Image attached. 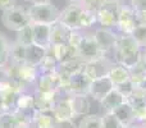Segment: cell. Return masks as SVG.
Wrapping results in <instances>:
<instances>
[{
	"label": "cell",
	"instance_id": "6da1fadb",
	"mask_svg": "<svg viewBox=\"0 0 146 128\" xmlns=\"http://www.w3.org/2000/svg\"><path fill=\"white\" fill-rule=\"evenodd\" d=\"M114 63L132 69L142 59V48L131 35H119L115 48L110 54Z\"/></svg>",
	"mask_w": 146,
	"mask_h": 128
},
{
	"label": "cell",
	"instance_id": "bcb514c9",
	"mask_svg": "<svg viewBox=\"0 0 146 128\" xmlns=\"http://www.w3.org/2000/svg\"><path fill=\"white\" fill-rule=\"evenodd\" d=\"M123 128H142V126L140 123H137V122H133V123H129L127 126H124Z\"/></svg>",
	"mask_w": 146,
	"mask_h": 128
},
{
	"label": "cell",
	"instance_id": "7dc6e473",
	"mask_svg": "<svg viewBox=\"0 0 146 128\" xmlns=\"http://www.w3.org/2000/svg\"><path fill=\"white\" fill-rule=\"evenodd\" d=\"M17 128H35L32 123H21Z\"/></svg>",
	"mask_w": 146,
	"mask_h": 128
},
{
	"label": "cell",
	"instance_id": "603a6c76",
	"mask_svg": "<svg viewBox=\"0 0 146 128\" xmlns=\"http://www.w3.org/2000/svg\"><path fill=\"white\" fill-rule=\"evenodd\" d=\"M51 51H53L54 56L56 58L58 63H63L67 60H72L77 56V50H74L73 48L68 45V44H62V45H51L50 46Z\"/></svg>",
	"mask_w": 146,
	"mask_h": 128
},
{
	"label": "cell",
	"instance_id": "44dd1931",
	"mask_svg": "<svg viewBox=\"0 0 146 128\" xmlns=\"http://www.w3.org/2000/svg\"><path fill=\"white\" fill-rule=\"evenodd\" d=\"M21 123H31L18 111L0 113V128H17Z\"/></svg>",
	"mask_w": 146,
	"mask_h": 128
},
{
	"label": "cell",
	"instance_id": "ac0fdd59",
	"mask_svg": "<svg viewBox=\"0 0 146 128\" xmlns=\"http://www.w3.org/2000/svg\"><path fill=\"white\" fill-rule=\"evenodd\" d=\"M72 30H69L67 26L63 23L58 22L51 25V31H50V42L51 45H62V44H67L68 38L71 36Z\"/></svg>",
	"mask_w": 146,
	"mask_h": 128
},
{
	"label": "cell",
	"instance_id": "5b68a950",
	"mask_svg": "<svg viewBox=\"0 0 146 128\" xmlns=\"http://www.w3.org/2000/svg\"><path fill=\"white\" fill-rule=\"evenodd\" d=\"M122 5L121 0H106L96 10L98 25L103 28H114Z\"/></svg>",
	"mask_w": 146,
	"mask_h": 128
},
{
	"label": "cell",
	"instance_id": "f6af8a7d",
	"mask_svg": "<svg viewBox=\"0 0 146 128\" xmlns=\"http://www.w3.org/2000/svg\"><path fill=\"white\" fill-rule=\"evenodd\" d=\"M31 4H50L53 0H30Z\"/></svg>",
	"mask_w": 146,
	"mask_h": 128
},
{
	"label": "cell",
	"instance_id": "277c9868",
	"mask_svg": "<svg viewBox=\"0 0 146 128\" xmlns=\"http://www.w3.org/2000/svg\"><path fill=\"white\" fill-rule=\"evenodd\" d=\"M77 56L78 59L83 62V63H90V62H95L99 59L106 58L105 53L99 48L98 42H96L94 33L91 35H83L82 41H81L80 46L77 49Z\"/></svg>",
	"mask_w": 146,
	"mask_h": 128
},
{
	"label": "cell",
	"instance_id": "3957f363",
	"mask_svg": "<svg viewBox=\"0 0 146 128\" xmlns=\"http://www.w3.org/2000/svg\"><path fill=\"white\" fill-rule=\"evenodd\" d=\"M31 22L32 23H44V25H53L58 22L60 12L53 4H32L28 8Z\"/></svg>",
	"mask_w": 146,
	"mask_h": 128
},
{
	"label": "cell",
	"instance_id": "8fae6325",
	"mask_svg": "<svg viewBox=\"0 0 146 128\" xmlns=\"http://www.w3.org/2000/svg\"><path fill=\"white\" fill-rule=\"evenodd\" d=\"M51 113H53L55 122L74 121V118H76V114H74V110H73L72 101L69 96L60 95V97L56 100Z\"/></svg>",
	"mask_w": 146,
	"mask_h": 128
},
{
	"label": "cell",
	"instance_id": "74e56055",
	"mask_svg": "<svg viewBox=\"0 0 146 128\" xmlns=\"http://www.w3.org/2000/svg\"><path fill=\"white\" fill-rule=\"evenodd\" d=\"M114 88H117V90L119 91V92L122 94V95L124 96L126 99H128V96L131 95L132 92H133V90L136 87L133 86V83L131 82V81H128V82H126V83H123V85H121V86H118V87H114Z\"/></svg>",
	"mask_w": 146,
	"mask_h": 128
},
{
	"label": "cell",
	"instance_id": "9c48e42d",
	"mask_svg": "<svg viewBox=\"0 0 146 128\" xmlns=\"http://www.w3.org/2000/svg\"><path fill=\"white\" fill-rule=\"evenodd\" d=\"M91 82H92V80L82 69L81 72L76 73L69 78L68 87H67V95H88Z\"/></svg>",
	"mask_w": 146,
	"mask_h": 128
},
{
	"label": "cell",
	"instance_id": "4dcf8cb0",
	"mask_svg": "<svg viewBox=\"0 0 146 128\" xmlns=\"http://www.w3.org/2000/svg\"><path fill=\"white\" fill-rule=\"evenodd\" d=\"M127 101H128L133 108L145 105L146 104V90L145 88H142V87H136L133 90V92L128 96Z\"/></svg>",
	"mask_w": 146,
	"mask_h": 128
},
{
	"label": "cell",
	"instance_id": "681fc988",
	"mask_svg": "<svg viewBox=\"0 0 146 128\" xmlns=\"http://www.w3.org/2000/svg\"><path fill=\"white\" fill-rule=\"evenodd\" d=\"M142 60L146 63V48L142 49Z\"/></svg>",
	"mask_w": 146,
	"mask_h": 128
},
{
	"label": "cell",
	"instance_id": "30bf717a",
	"mask_svg": "<svg viewBox=\"0 0 146 128\" xmlns=\"http://www.w3.org/2000/svg\"><path fill=\"white\" fill-rule=\"evenodd\" d=\"M62 90V78L59 73L51 72V73H44L40 74L36 81V88L35 91H40V92H51L55 91L59 92Z\"/></svg>",
	"mask_w": 146,
	"mask_h": 128
},
{
	"label": "cell",
	"instance_id": "83f0119b",
	"mask_svg": "<svg viewBox=\"0 0 146 128\" xmlns=\"http://www.w3.org/2000/svg\"><path fill=\"white\" fill-rule=\"evenodd\" d=\"M58 65H59L58 60H56V58L54 56L51 49L49 48L48 50H46V55H45V58H44L42 63H41L40 67H38V73H40V74H44V73L55 72V70L58 69Z\"/></svg>",
	"mask_w": 146,
	"mask_h": 128
},
{
	"label": "cell",
	"instance_id": "52a82bcc",
	"mask_svg": "<svg viewBox=\"0 0 146 128\" xmlns=\"http://www.w3.org/2000/svg\"><path fill=\"white\" fill-rule=\"evenodd\" d=\"M136 26L135 10L129 5H122L115 23V28L118 30L119 35H131Z\"/></svg>",
	"mask_w": 146,
	"mask_h": 128
},
{
	"label": "cell",
	"instance_id": "ba28073f",
	"mask_svg": "<svg viewBox=\"0 0 146 128\" xmlns=\"http://www.w3.org/2000/svg\"><path fill=\"white\" fill-rule=\"evenodd\" d=\"M83 8L78 3H71L63 12H60L59 15V22L63 23L64 26L72 31H81L80 26V18Z\"/></svg>",
	"mask_w": 146,
	"mask_h": 128
},
{
	"label": "cell",
	"instance_id": "f907efd6",
	"mask_svg": "<svg viewBox=\"0 0 146 128\" xmlns=\"http://www.w3.org/2000/svg\"><path fill=\"white\" fill-rule=\"evenodd\" d=\"M140 124L142 126V128H146V121H145V122H142V123H140Z\"/></svg>",
	"mask_w": 146,
	"mask_h": 128
},
{
	"label": "cell",
	"instance_id": "4fadbf2b",
	"mask_svg": "<svg viewBox=\"0 0 146 128\" xmlns=\"http://www.w3.org/2000/svg\"><path fill=\"white\" fill-rule=\"evenodd\" d=\"M21 113L28 122L32 123V118L36 113V106H35V96L33 92H22L17 100V105H15V110Z\"/></svg>",
	"mask_w": 146,
	"mask_h": 128
},
{
	"label": "cell",
	"instance_id": "8d00e7d4",
	"mask_svg": "<svg viewBox=\"0 0 146 128\" xmlns=\"http://www.w3.org/2000/svg\"><path fill=\"white\" fill-rule=\"evenodd\" d=\"M82 37H83V35L81 33V31H72L67 44H68L71 48L74 49V50H77L80 44H81V41H82Z\"/></svg>",
	"mask_w": 146,
	"mask_h": 128
},
{
	"label": "cell",
	"instance_id": "e575fe53",
	"mask_svg": "<svg viewBox=\"0 0 146 128\" xmlns=\"http://www.w3.org/2000/svg\"><path fill=\"white\" fill-rule=\"evenodd\" d=\"M131 36L142 49L146 48V25H137L133 32L131 33Z\"/></svg>",
	"mask_w": 146,
	"mask_h": 128
},
{
	"label": "cell",
	"instance_id": "d6986e66",
	"mask_svg": "<svg viewBox=\"0 0 146 128\" xmlns=\"http://www.w3.org/2000/svg\"><path fill=\"white\" fill-rule=\"evenodd\" d=\"M126 101H127V99L124 97L117 88H113V90L100 101V104L105 113H111L114 109H117L119 105H122V104L126 103Z\"/></svg>",
	"mask_w": 146,
	"mask_h": 128
},
{
	"label": "cell",
	"instance_id": "5bb4252c",
	"mask_svg": "<svg viewBox=\"0 0 146 128\" xmlns=\"http://www.w3.org/2000/svg\"><path fill=\"white\" fill-rule=\"evenodd\" d=\"M111 63H113L111 56H106V58L99 59V60H95V62L85 63V65H83V72L91 80H95V78H99L101 76H105L108 73V69L111 65Z\"/></svg>",
	"mask_w": 146,
	"mask_h": 128
},
{
	"label": "cell",
	"instance_id": "e0dca14e",
	"mask_svg": "<svg viewBox=\"0 0 146 128\" xmlns=\"http://www.w3.org/2000/svg\"><path fill=\"white\" fill-rule=\"evenodd\" d=\"M106 76H108L109 80L111 81L114 87H118V86L123 85V83L129 81V69H127V68L122 67V65L113 62L111 65L109 67Z\"/></svg>",
	"mask_w": 146,
	"mask_h": 128
},
{
	"label": "cell",
	"instance_id": "b9f144b4",
	"mask_svg": "<svg viewBox=\"0 0 146 128\" xmlns=\"http://www.w3.org/2000/svg\"><path fill=\"white\" fill-rule=\"evenodd\" d=\"M54 128H77V124L74 121H63V122H55Z\"/></svg>",
	"mask_w": 146,
	"mask_h": 128
},
{
	"label": "cell",
	"instance_id": "f5cc1de1",
	"mask_svg": "<svg viewBox=\"0 0 146 128\" xmlns=\"http://www.w3.org/2000/svg\"><path fill=\"white\" fill-rule=\"evenodd\" d=\"M141 87H142V88H145V90H146V81H145V83H144V85L141 86Z\"/></svg>",
	"mask_w": 146,
	"mask_h": 128
},
{
	"label": "cell",
	"instance_id": "8992f818",
	"mask_svg": "<svg viewBox=\"0 0 146 128\" xmlns=\"http://www.w3.org/2000/svg\"><path fill=\"white\" fill-rule=\"evenodd\" d=\"M119 33L114 32L113 28H96L94 32V37H95L96 42H98L99 48L110 56V54L113 53L114 48H115L117 40H118Z\"/></svg>",
	"mask_w": 146,
	"mask_h": 128
},
{
	"label": "cell",
	"instance_id": "836d02e7",
	"mask_svg": "<svg viewBox=\"0 0 146 128\" xmlns=\"http://www.w3.org/2000/svg\"><path fill=\"white\" fill-rule=\"evenodd\" d=\"M124 126L113 113H104L101 115V128H123Z\"/></svg>",
	"mask_w": 146,
	"mask_h": 128
},
{
	"label": "cell",
	"instance_id": "ffe728a7",
	"mask_svg": "<svg viewBox=\"0 0 146 128\" xmlns=\"http://www.w3.org/2000/svg\"><path fill=\"white\" fill-rule=\"evenodd\" d=\"M71 101H72V106L74 110L76 118L77 117H85L87 114H90V108H91V103H90V96L88 95H71Z\"/></svg>",
	"mask_w": 146,
	"mask_h": 128
},
{
	"label": "cell",
	"instance_id": "484cf974",
	"mask_svg": "<svg viewBox=\"0 0 146 128\" xmlns=\"http://www.w3.org/2000/svg\"><path fill=\"white\" fill-rule=\"evenodd\" d=\"M26 48H27V46L21 45L17 41L10 44L9 64H14V65L25 64L26 63Z\"/></svg>",
	"mask_w": 146,
	"mask_h": 128
},
{
	"label": "cell",
	"instance_id": "f1b7e54d",
	"mask_svg": "<svg viewBox=\"0 0 146 128\" xmlns=\"http://www.w3.org/2000/svg\"><path fill=\"white\" fill-rule=\"evenodd\" d=\"M77 128H101V115L87 114L78 122Z\"/></svg>",
	"mask_w": 146,
	"mask_h": 128
},
{
	"label": "cell",
	"instance_id": "7bdbcfd3",
	"mask_svg": "<svg viewBox=\"0 0 146 128\" xmlns=\"http://www.w3.org/2000/svg\"><path fill=\"white\" fill-rule=\"evenodd\" d=\"M135 18H136L137 25H146V10L135 12Z\"/></svg>",
	"mask_w": 146,
	"mask_h": 128
},
{
	"label": "cell",
	"instance_id": "ee69618b",
	"mask_svg": "<svg viewBox=\"0 0 146 128\" xmlns=\"http://www.w3.org/2000/svg\"><path fill=\"white\" fill-rule=\"evenodd\" d=\"M13 7H15V0H0V9L3 12Z\"/></svg>",
	"mask_w": 146,
	"mask_h": 128
},
{
	"label": "cell",
	"instance_id": "d590c367",
	"mask_svg": "<svg viewBox=\"0 0 146 128\" xmlns=\"http://www.w3.org/2000/svg\"><path fill=\"white\" fill-rule=\"evenodd\" d=\"M105 1H106V0H80V1H78V4H80L83 9L96 12V10H98Z\"/></svg>",
	"mask_w": 146,
	"mask_h": 128
},
{
	"label": "cell",
	"instance_id": "1f68e13d",
	"mask_svg": "<svg viewBox=\"0 0 146 128\" xmlns=\"http://www.w3.org/2000/svg\"><path fill=\"white\" fill-rule=\"evenodd\" d=\"M9 51L10 42L4 33L0 32V67L9 63Z\"/></svg>",
	"mask_w": 146,
	"mask_h": 128
},
{
	"label": "cell",
	"instance_id": "7402d4cb",
	"mask_svg": "<svg viewBox=\"0 0 146 128\" xmlns=\"http://www.w3.org/2000/svg\"><path fill=\"white\" fill-rule=\"evenodd\" d=\"M46 50L48 49H44L41 46L35 45V44L27 46L26 48V64L38 68L46 55Z\"/></svg>",
	"mask_w": 146,
	"mask_h": 128
},
{
	"label": "cell",
	"instance_id": "f546056e",
	"mask_svg": "<svg viewBox=\"0 0 146 128\" xmlns=\"http://www.w3.org/2000/svg\"><path fill=\"white\" fill-rule=\"evenodd\" d=\"M98 25V18H96V12L92 10H87V9H82L81 13V18H80V26L81 30H86L90 28L92 26Z\"/></svg>",
	"mask_w": 146,
	"mask_h": 128
},
{
	"label": "cell",
	"instance_id": "d6a6232c",
	"mask_svg": "<svg viewBox=\"0 0 146 128\" xmlns=\"http://www.w3.org/2000/svg\"><path fill=\"white\" fill-rule=\"evenodd\" d=\"M17 42H19L23 46H30L33 44V33H32V23L27 27L22 28L17 32Z\"/></svg>",
	"mask_w": 146,
	"mask_h": 128
},
{
	"label": "cell",
	"instance_id": "d4e9b609",
	"mask_svg": "<svg viewBox=\"0 0 146 128\" xmlns=\"http://www.w3.org/2000/svg\"><path fill=\"white\" fill-rule=\"evenodd\" d=\"M32 124L35 128H54L55 119L51 111H38L36 110L32 118Z\"/></svg>",
	"mask_w": 146,
	"mask_h": 128
},
{
	"label": "cell",
	"instance_id": "f35d334b",
	"mask_svg": "<svg viewBox=\"0 0 146 128\" xmlns=\"http://www.w3.org/2000/svg\"><path fill=\"white\" fill-rule=\"evenodd\" d=\"M133 110H135V122L142 123V122L146 121V104L141 106H137V108H133Z\"/></svg>",
	"mask_w": 146,
	"mask_h": 128
},
{
	"label": "cell",
	"instance_id": "c3c4849f",
	"mask_svg": "<svg viewBox=\"0 0 146 128\" xmlns=\"http://www.w3.org/2000/svg\"><path fill=\"white\" fill-rule=\"evenodd\" d=\"M4 111V103H3V96H1V92H0V113Z\"/></svg>",
	"mask_w": 146,
	"mask_h": 128
},
{
	"label": "cell",
	"instance_id": "816d5d0a",
	"mask_svg": "<svg viewBox=\"0 0 146 128\" xmlns=\"http://www.w3.org/2000/svg\"><path fill=\"white\" fill-rule=\"evenodd\" d=\"M68 1H71V3H78L80 0H68Z\"/></svg>",
	"mask_w": 146,
	"mask_h": 128
},
{
	"label": "cell",
	"instance_id": "2e32d148",
	"mask_svg": "<svg viewBox=\"0 0 146 128\" xmlns=\"http://www.w3.org/2000/svg\"><path fill=\"white\" fill-rule=\"evenodd\" d=\"M50 31H51V25L32 23L33 44L37 46H41V48H44V49H49L51 46Z\"/></svg>",
	"mask_w": 146,
	"mask_h": 128
},
{
	"label": "cell",
	"instance_id": "7a4b0ae2",
	"mask_svg": "<svg viewBox=\"0 0 146 128\" xmlns=\"http://www.w3.org/2000/svg\"><path fill=\"white\" fill-rule=\"evenodd\" d=\"M1 22L8 30L15 31V32H18L32 23L28 10L22 7H17V5L3 12Z\"/></svg>",
	"mask_w": 146,
	"mask_h": 128
},
{
	"label": "cell",
	"instance_id": "7c38bea8",
	"mask_svg": "<svg viewBox=\"0 0 146 128\" xmlns=\"http://www.w3.org/2000/svg\"><path fill=\"white\" fill-rule=\"evenodd\" d=\"M114 88V85L111 83V81L109 80L108 76H101L99 78L92 80L90 86V90H88V96L91 99H94L95 101L100 103L109 92Z\"/></svg>",
	"mask_w": 146,
	"mask_h": 128
},
{
	"label": "cell",
	"instance_id": "ab89813d",
	"mask_svg": "<svg viewBox=\"0 0 146 128\" xmlns=\"http://www.w3.org/2000/svg\"><path fill=\"white\" fill-rule=\"evenodd\" d=\"M10 82V74H9V68L7 65L0 67V86L5 85V83Z\"/></svg>",
	"mask_w": 146,
	"mask_h": 128
},
{
	"label": "cell",
	"instance_id": "9a60e30c",
	"mask_svg": "<svg viewBox=\"0 0 146 128\" xmlns=\"http://www.w3.org/2000/svg\"><path fill=\"white\" fill-rule=\"evenodd\" d=\"M35 96V106L38 111H51L55 105L56 100L60 97V94L51 91V92H40L33 91Z\"/></svg>",
	"mask_w": 146,
	"mask_h": 128
},
{
	"label": "cell",
	"instance_id": "cb8c5ba5",
	"mask_svg": "<svg viewBox=\"0 0 146 128\" xmlns=\"http://www.w3.org/2000/svg\"><path fill=\"white\" fill-rule=\"evenodd\" d=\"M111 113H113L114 115L119 119V122H121L123 126H127V124L133 123V122H135L133 106H132L128 101H126V103H123L122 105H119L118 108L114 109Z\"/></svg>",
	"mask_w": 146,
	"mask_h": 128
},
{
	"label": "cell",
	"instance_id": "60d3db41",
	"mask_svg": "<svg viewBox=\"0 0 146 128\" xmlns=\"http://www.w3.org/2000/svg\"><path fill=\"white\" fill-rule=\"evenodd\" d=\"M129 7H131L135 12L146 10V0H129Z\"/></svg>",
	"mask_w": 146,
	"mask_h": 128
},
{
	"label": "cell",
	"instance_id": "4316f807",
	"mask_svg": "<svg viewBox=\"0 0 146 128\" xmlns=\"http://www.w3.org/2000/svg\"><path fill=\"white\" fill-rule=\"evenodd\" d=\"M129 81L133 83L135 87H141L146 81V63L141 59L137 65L129 69Z\"/></svg>",
	"mask_w": 146,
	"mask_h": 128
}]
</instances>
